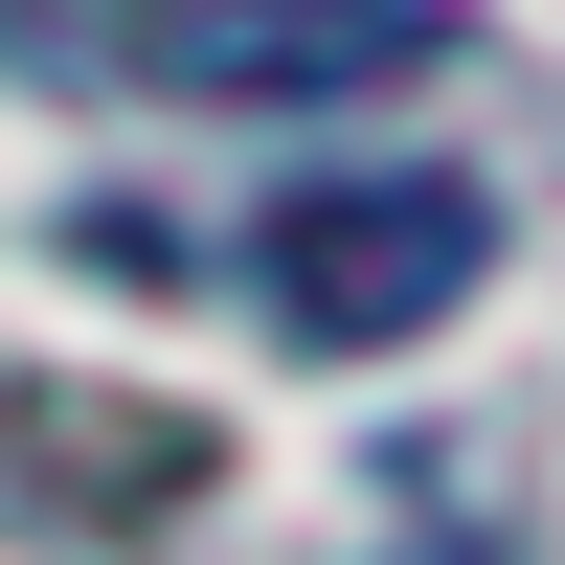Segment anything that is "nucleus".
<instances>
[{
  "label": "nucleus",
  "mask_w": 565,
  "mask_h": 565,
  "mask_svg": "<svg viewBox=\"0 0 565 565\" xmlns=\"http://www.w3.org/2000/svg\"><path fill=\"white\" fill-rule=\"evenodd\" d=\"M498 271V204L452 159H362V181H271L249 204V317L295 362H407L452 340V295Z\"/></svg>",
  "instance_id": "nucleus-1"
},
{
  "label": "nucleus",
  "mask_w": 565,
  "mask_h": 565,
  "mask_svg": "<svg viewBox=\"0 0 565 565\" xmlns=\"http://www.w3.org/2000/svg\"><path fill=\"white\" fill-rule=\"evenodd\" d=\"M407 565H498V543H407Z\"/></svg>",
  "instance_id": "nucleus-3"
},
{
  "label": "nucleus",
  "mask_w": 565,
  "mask_h": 565,
  "mask_svg": "<svg viewBox=\"0 0 565 565\" xmlns=\"http://www.w3.org/2000/svg\"><path fill=\"white\" fill-rule=\"evenodd\" d=\"M68 68L204 90V114H317V90H407L452 68V0H45Z\"/></svg>",
  "instance_id": "nucleus-2"
}]
</instances>
